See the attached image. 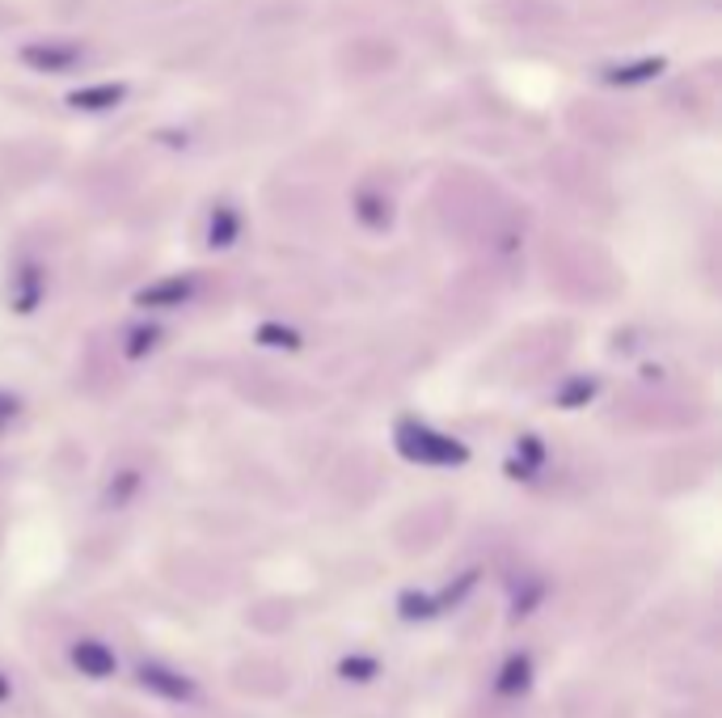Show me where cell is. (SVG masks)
I'll return each mask as SVG.
<instances>
[{
  "mask_svg": "<svg viewBox=\"0 0 722 718\" xmlns=\"http://www.w3.org/2000/svg\"><path fill=\"white\" fill-rule=\"evenodd\" d=\"M13 414H17V402H13V398H4V393H0V423H9V418H13Z\"/></svg>",
  "mask_w": 722,
  "mask_h": 718,
  "instance_id": "12",
  "label": "cell"
},
{
  "mask_svg": "<svg viewBox=\"0 0 722 718\" xmlns=\"http://www.w3.org/2000/svg\"><path fill=\"white\" fill-rule=\"evenodd\" d=\"M72 668L76 672H85V677H114V668H119V659H114V650L102 647V643H94V638H85V643H76L72 647Z\"/></svg>",
  "mask_w": 722,
  "mask_h": 718,
  "instance_id": "3",
  "label": "cell"
},
{
  "mask_svg": "<svg viewBox=\"0 0 722 718\" xmlns=\"http://www.w3.org/2000/svg\"><path fill=\"white\" fill-rule=\"evenodd\" d=\"M528 689H533V659H528V655H512V659L503 664L499 681H494V693H499V697H524Z\"/></svg>",
  "mask_w": 722,
  "mask_h": 718,
  "instance_id": "4",
  "label": "cell"
},
{
  "mask_svg": "<svg viewBox=\"0 0 722 718\" xmlns=\"http://www.w3.org/2000/svg\"><path fill=\"white\" fill-rule=\"evenodd\" d=\"M123 98V89L119 85H98V89H81V94H72V106H85V110H106V106H114Z\"/></svg>",
  "mask_w": 722,
  "mask_h": 718,
  "instance_id": "5",
  "label": "cell"
},
{
  "mask_svg": "<svg viewBox=\"0 0 722 718\" xmlns=\"http://www.w3.org/2000/svg\"><path fill=\"white\" fill-rule=\"evenodd\" d=\"M258 339H267L271 346H296V334H292V330H279V326H262Z\"/></svg>",
  "mask_w": 722,
  "mask_h": 718,
  "instance_id": "9",
  "label": "cell"
},
{
  "mask_svg": "<svg viewBox=\"0 0 722 718\" xmlns=\"http://www.w3.org/2000/svg\"><path fill=\"white\" fill-rule=\"evenodd\" d=\"M139 681L166 702H199V684L182 677V672H173L170 664H139Z\"/></svg>",
  "mask_w": 722,
  "mask_h": 718,
  "instance_id": "2",
  "label": "cell"
},
{
  "mask_svg": "<svg viewBox=\"0 0 722 718\" xmlns=\"http://www.w3.org/2000/svg\"><path fill=\"white\" fill-rule=\"evenodd\" d=\"M26 60H30V64H42V69H69L72 60H76V51H72V47H64V51H60V47H30Z\"/></svg>",
  "mask_w": 722,
  "mask_h": 718,
  "instance_id": "7",
  "label": "cell"
},
{
  "mask_svg": "<svg viewBox=\"0 0 722 718\" xmlns=\"http://www.w3.org/2000/svg\"><path fill=\"white\" fill-rule=\"evenodd\" d=\"M339 672H343L346 681H377L380 664L372 655H346L343 664H339Z\"/></svg>",
  "mask_w": 722,
  "mask_h": 718,
  "instance_id": "6",
  "label": "cell"
},
{
  "mask_svg": "<svg viewBox=\"0 0 722 718\" xmlns=\"http://www.w3.org/2000/svg\"><path fill=\"white\" fill-rule=\"evenodd\" d=\"M0 702H9V681H4V672H0Z\"/></svg>",
  "mask_w": 722,
  "mask_h": 718,
  "instance_id": "13",
  "label": "cell"
},
{
  "mask_svg": "<svg viewBox=\"0 0 722 718\" xmlns=\"http://www.w3.org/2000/svg\"><path fill=\"white\" fill-rule=\"evenodd\" d=\"M173 296H186V283H166V288H157V292H148L144 301H173Z\"/></svg>",
  "mask_w": 722,
  "mask_h": 718,
  "instance_id": "11",
  "label": "cell"
},
{
  "mask_svg": "<svg viewBox=\"0 0 722 718\" xmlns=\"http://www.w3.org/2000/svg\"><path fill=\"white\" fill-rule=\"evenodd\" d=\"M397 448L411 457V461H423V465H461L465 461V448L448 436H436L431 427L423 423H402L397 431Z\"/></svg>",
  "mask_w": 722,
  "mask_h": 718,
  "instance_id": "1",
  "label": "cell"
},
{
  "mask_svg": "<svg viewBox=\"0 0 722 718\" xmlns=\"http://www.w3.org/2000/svg\"><path fill=\"white\" fill-rule=\"evenodd\" d=\"M659 72V60H647V64H638V69H625V72H617V81H647V76H654Z\"/></svg>",
  "mask_w": 722,
  "mask_h": 718,
  "instance_id": "10",
  "label": "cell"
},
{
  "mask_svg": "<svg viewBox=\"0 0 722 718\" xmlns=\"http://www.w3.org/2000/svg\"><path fill=\"white\" fill-rule=\"evenodd\" d=\"M233 229H237V220H233L229 211L211 216V245H229V241H233Z\"/></svg>",
  "mask_w": 722,
  "mask_h": 718,
  "instance_id": "8",
  "label": "cell"
}]
</instances>
